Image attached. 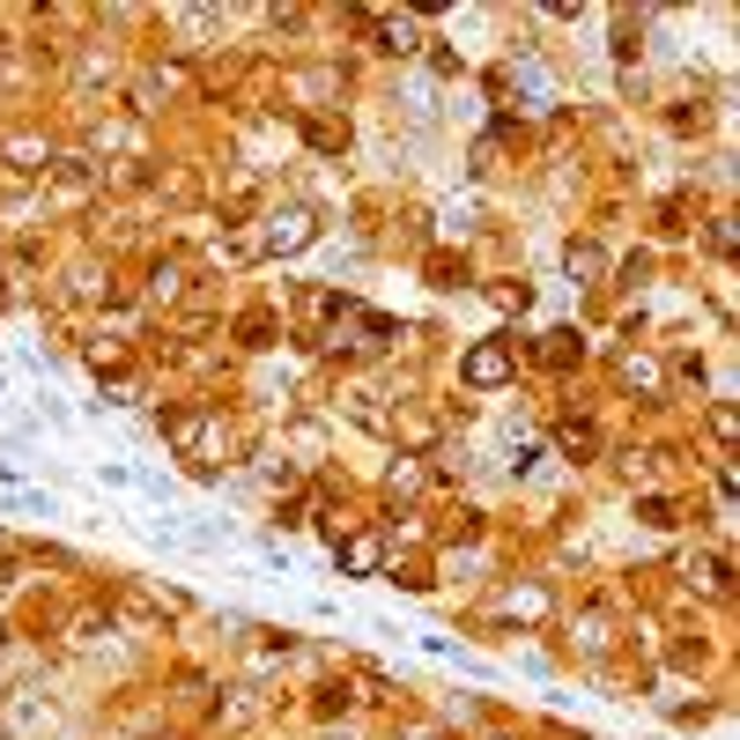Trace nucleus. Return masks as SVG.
<instances>
[{"label":"nucleus","instance_id":"22","mask_svg":"<svg viewBox=\"0 0 740 740\" xmlns=\"http://www.w3.org/2000/svg\"><path fill=\"white\" fill-rule=\"evenodd\" d=\"M733 245H740L733 215H711V252H718V260H733Z\"/></svg>","mask_w":740,"mask_h":740},{"label":"nucleus","instance_id":"18","mask_svg":"<svg viewBox=\"0 0 740 740\" xmlns=\"http://www.w3.org/2000/svg\"><path fill=\"white\" fill-rule=\"evenodd\" d=\"M489 304H496V311H526L533 289H526V282H489Z\"/></svg>","mask_w":740,"mask_h":740},{"label":"nucleus","instance_id":"3","mask_svg":"<svg viewBox=\"0 0 740 740\" xmlns=\"http://www.w3.org/2000/svg\"><path fill=\"white\" fill-rule=\"evenodd\" d=\"M52 733V704L38 689H8L0 696V740H38Z\"/></svg>","mask_w":740,"mask_h":740},{"label":"nucleus","instance_id":"17","mask_svg":"<svg viewBox=\"0 0 740 740\" xmlns=\"http://www.w3.org/2000/svg\"><path fill=\"white\" fill-rule=\"evenodd\" d=\"M496 607H504V615H518V622H533V615H548V592H504V600H496Z\"/></svg>","mask_w":740,"mask_h":740},{"label":"nucleus","instance_id":"9","mask_svg":"<svg viewBox=\"0 0 740 740\" xmlns=\"http://www.w3.org/2000/svg\"><path fill=\"white\" fill-rule=\"evenodd\" d=\"M0 156H8L15 171H52V141H45V134H8Z\"/></svg>","mask_w":740,"mask_h":740},{"label":"nucleus","instance_id":"7","mask_svg":"<svg viewBox=\"0 0 740 740\" xmlns=\"http://www.w3.org/2000/svg\"><path fill=\"white\" fill-rule=\"evenodd\" d=\"M178 89H186V67H156V74H141V82H134V112H163V97H178Z\"/></svg>","mask_w":740,"mask_h":740},{"label":"nucleus","instance_id":"16","mask_svg":"<svg viewBox=\"0 0 740 740\" xmlns=\"http://www.w3.org/2000/svg\"><path fill=\"white\" fill-rule=\"evenodd\" d=\"M304 141L319 148V156H341V148H348V126H334V119H311V126H304Z\"/></svg>","mask_w":740,"mask_h":740},{"label":"nucleus","instance_id":"15","mask_svg":"<svg viewBox=\"0 0 740 740\" xmlns=\"http://www.w3.org/2000/svg\"><path fill=\"white\" fill-rule=\"evenodd\" d=\"M208 260H222V267H245V260H260V237L252 230H230V237H215V252Z\"/></svg>","mask_w":740,"mask_h":740},{"label":"nucleus","instance_id":"10","mask_svg":"<svg viewBox=\"0 0 740 740\" xmlns=\"http://www.w3.org/2000/svg\"><path fill=\"white\" fill-rule=\"evenodd\" d=\"M378 52H400V60H408V52L422 45V30H415V15H378Z\"/></svg>","mask_w":740,"mask_h":740},{"label":"nucleus","instance_id":"20","mask_svg":"<svg viewBox=\"0 0 740 740\" xmlns=\"http://www.w3.org/2000/svg\"><path fill=\"white\" fill-rule=\"evenodd\" d=\"M556 444H563L570 459H592V430H585V422H563V430H556Z\"/></svg>","mask_w":740,"mask_h":740},{"label":"nucleus","instance_id":"25","mask_svg":"<svg viewBox=\"0 0 740 740\" xmlns=\"http://www.w3.org/2000/svg\"><path fill=\"white\" fill-rule=\"evenodd\" d=\"M0 644H8V622H0Z\"/></svg>","mask_w":740,"mask_h":740},{"label":"nucleus","instance_id":"24","mask_svg":"<svg viewBox=\"0 0 740 740\" xmlns=\"http://www.w3.org/2000/svg\"><path fill=\"white\" fill-rule=\"evenodd\" d=\"M615 52H622V60H637V23H630V15L615 23Z\"/></svg>","mask_w":740,"mask_h":740},{"label":"nucleus","instance_id":"13","mask_svg":"<svg viewBox=\"0 0 740 740\" xmlns=\"http://www.w3.org/2000/svg\"><path fill=\"white\" fill-rule=\"evenodd\" d=\"M422 489H430V467H422L415 452H400L393 474H385V496H422Z\"/></svg>","mask_w":740,"mask_h":740},{"label":"nucleus","instance_id":"12","mask_svg":"<svg viewBox=\"0 0 740 740\" xmlns=\"http://www.w3.org/2000/svg\"><path fill=\"white\" fill-rule=\"evenodd\" d=\"M67 289L82 296V304H97V296L112 304V296H119V282H112V267H97V260H89V267H74V274H67Z\"/></svg>","mask_w":740,"mask_h":740},{"label":"nucleus","instance_id":"21","mask_svg":"<svg viewBox=\"0 0 740 740\" xmlns=\"http://www.w3.org/2000/svg\"><path fill=\"white\" fill-rule=\"evenodd\" d=\"M578 644H585V652H607V615H600V607L578 622Z\"/></svg>","mask_w":740,"mask_h":740},{"label":"nucleus","instance_id":"6","mask_svg":"<svg viewBox=\"0 0 740 740\" xmlns=\"http://www.w3.org/2000/svg\"><path fill=\"white\" fill-rule=\"evenodd\" d=\"M334 556H341L348 578H378V563H385V541H378V533H341V541H334Z\"/></svg>","mask_w":740,"mask_h":740},{"label":"nucleus","instance_id":"5","mask_svg":"<svg viewBox=\"0 0 740 740\" xmlns=\"http://www.w3.org/2000/svg\"><path fill=\"white\" fill-rule=\"evenodd\" d=\"M141 296L163 311V304H178L186 296V260L178 252H163V260H148V282H141Z\"/></svg>","mask_w":740,"mask_h":740},{"label":"nucleus","instance_id":"2","mask_svg":"<svg viewBox=\"0 0 740 740\" xmlns=\"http://www.w3.org/2000/svg\"><path fill=\"white\" fill-rule=\"evenodd\" d=\"M459 378H467L474 393L511 385V378H518V341H504V334H496V341H474L467 356H459Z\"/></svg>","mask_w":740,"mask_h":740},{"label":"nucleus","instance_id":"11","mask_svg":"<svg viewBox=\"0 0 740 740\" xmlns=\"http://www.w3.org/2000/svg\"><path fill=\"white\" fill-rule=\"evenodd\" d=\"M563 274L578 282V289H592V282L607 274V260H600V245H585V237H570V252H563Z\"/></svg>","mask_w":740,"mask_h":740},{"label":"nucleus","instance_id":"1","mask_svg":"<svg viewBox=\"0 0 740 740\" xmlns=\"http://www.w3.org/2000/svg\"><path fill=\"white\" fill-rule=\"evenodd\" d=\"M252 237H260V252H274V260H289V252H304L311 237H319V215H311L304 200H289V208H267Z\"/></svg>","mask_w":740,"mask_h":740},{"label":"nucleus","instance_id":"14","mask_svg":"<svg viewBox=\"0 0 740 740\" xmlns=\"http://www.w3.org/2000/svg\"><path fill=\"white\" fill-rule=\"evenodd\" d=\"M578 356H585V341H578L570 326H556V334H541V363H548V370H570V363H578Z\"/></svg>","mask_w":740,"mask_h":740},{"label":"nucleus","instance_id":"4","mask_svg":"<svg viewBox=\"0 0 740 740\" xmlns=\"http://www.w3.org/2000/svg\"><path fill=\"white\" fill-rule=\"evenodd\" d=\"M52 200H67V208H82V200L97 193V171H89V156H52Z\"/></svg>","mask_w":740,"mask_h":740},{"label":"nucleus","instance_id":"8","mask_svg":"<svg viewBox=\"0 0 740 740\" xmlns=\"http://www.w3.org/2000/svg\"><path fill=\"white\" fill-rule=\"evenodd\" d=\"M622 385H630V393H644V400H666V363L630 348V356H622Z\"/></svg>","mask_w":740,"mask_h":740},{"label":"nucleus","instance_id":"19","mask_svg":"<svg viewBox=\"0 0 740 740\" xmlns=\"http://www.w3.org/2000/svg\"><path fill=\"white\" fill-rule=\"evenodd\" d=\"M711 437L733 452V437H740V408H733V400H718V408H711Z\"/></svg>","mask_w":740,"mask_h":740},{"label":"nucleus","instance_id":"23","mask_svg":"<svg viewBox=\"0 0 740 740\" xmlns=\"http://www.w3.org/2000/svg\"><path fill=\"white\" fill-rule=\"evenodd\" d=\"M237 334H245V348H267V341H274V311H252Z\"/></svg>","mask_w":740,"mask_h":740}]
</instances>
